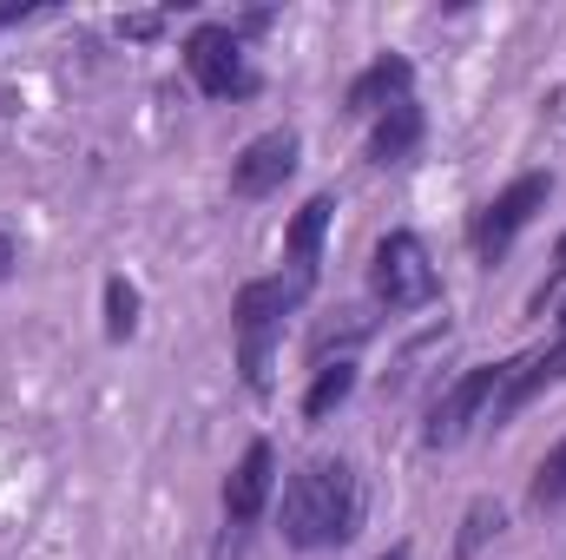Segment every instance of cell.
I'll list each match as a JSON object with an SVG mask.
<instances>
[{
	"label": "cell",
	"instance_id": "5b68a950",
	"mask_svg": "<svg viewBox=\"0 0 566 560\" xmlns=\"http://www.w3.org/2000/svg\"><path fill=\"white\" fill-rule=\"evenodd\" d=\"M185 66H191V80H198V93H211V100H244V93H258V73L244 66V46H238L231 27H198V33L185 40Z\"/></svg>",
	"mask_w": 566,
	"mask_h": 560
},
{
	"label": "cell",
	"instance_id": "52a82bcc",
	"mask_svg": "<svg viewBox=\"0 0 566 560\" xmlns=\"http://www.w3.org/2000/svg\"><path fill=\"white\" fill-rule=\"evenodd\" d=\"M290 172H296V133H258L231 158V191L238 198H264V191H277Z\"/></svg>",
	"mask_w": 566,
	"mask_h": 560
},
{
	"label": "cell",
	"instance_id": "30bf717a",
	"mask_svg": "<svg viewBox=\"0 0 566 560\" xmlns=\"http://www.w3.org/2000/svg\"><path fill=\"white\" fill-rule=\"evenodd\" d=\"M329 211H336V198H329V191H316V198H303V211H296V218H290V231H283V258H290V278H296V283H316V258H323Z\"/></svg>",
	"mask_w": 566,
	"mask_h": 560
},
{
	"label": "cell",
	"instance_id": "ac0fdd59",
	"mask_svg": "<svg viewBox=\"0 0 566 560\" xmlns=\"http://www.w3.org/2000/svg\"><path fill=\"white\" fill-rule=\"evenodd\" d=\"M7 271H13V238L0 231V278H7Z\"/></svg>",
	"mask_w": 566,
	"mask_h": 560
},
{
	"label": "cell",
	"instance_id": "3957f363",
	"mask_svg": "<svg viewBox=\"0 0 566 560\" xmlns=\"http://www.w3.org/2000/svg\"><path fill=\"white\" fill-rule=\"evenodd\" d=\"M369 283H376V297H382L389 310H422V303H434V290H441L416 231H389V238L376 245Z\"/></svg>",
	"mask_w": 566,
	"mask_h": 560
},
{
	"label": "cell",
	"instance_id": "9c48e42d",
	"mask_svg": "<svg viewBox=\"0 0 566 560\" xmlns=\"http://www.w3.org/2000/svg\"><path fill=\"white\" fill-rule=\"evenodd\" d=\"M554 383H566V336L547 343V350H534V356H521V363L507 370V383H501V396H494V422H514L541 390H554Z\"/></svg>",
	"mask_w": 566,
	"mask_h": 560
},
{
	"label": "cell",
	"instance_id": "7c38bea8",
	"mask_svg": "<svg viewBox=\"0 0 566 560\" xmlns=\"http://www.w3.org/2000/svg\"><path fill=\"white\" fill-rule=\"evenodd\" d=\"M416 145H422V106H416V100H402V106H389V113L376 120L369 158H376V165H402Z\"/></svg>",
	"mask_w": 566,
	"mask_h": 560
},
{
	"label": "cell",
	"instance_id": "6da1fadb",
	"mask_svg": "<svg viewBox=\"0 0 566 560\" xmlns=\"http://www.w3.org/2000/svg\"><path fill=\"white\" fill-rule=\"evenodd\" d=\"M283 541L296 554H323V548H343L363 521V488H356V468L336 462V455H316L303 462L290 481H283Z\"/></svg>",
	"mask_w": 566,
	"mask_h": 560
},
{
	"label": "cell",
	"instance_id": "2e32d148",
	"mask_svg": "<svg viewBox=\"0 0 566 560\" xmlns=\"http://www.w3.org/2000/svg\"><path fill=\"white\" fill-rule=\"evenodd\" d=\"M527 495H534V508H547V501H566V435L554 442V448H547V462L534 468V488H527Z\"/></svg>",
	"mask_w": 566,
	"mask_h": 560
},
{
	"label": "cell",
	"instance_id": "5bb4252c",
	"mask_svg": "<svg viewBox=\"0 0 566 560\" xmlns=\"http://www.w3.org/2000/svg\"><path fill=\"white\" fill-rule=\"evenodd\" d=\"M133 330H139V290H133L126 278H113V283H106V336H113V343H126Z\"/></svg>",
	"mask_w": 566,
	"mask_h": 560
},
{
	"label": "cell",
	"instance_id": "277c9868",
	"mask_svg": "<svg viewBox=\"0 0 566 560\" xmlns=\"http://www.w3.org/2000/svg\"><path fill=\"white\" fill-rule=\"evenodd\" d=\"M507 370H514V363H474V370H468V376H461V383H454V390L434 403V409H428V428H422L428 448H454V442H461L474 422L488 416V403L501 396Z\"/></svg>",
	"mask_w": 566,
	"mask_h": 560
},
{
	"label": "cell",
	"instance_id": "ba28073f",
	"mask_svg": "<svg viewBox=\"0 0 566 560\" xmlns=\"http://www.w3.org/2000/svg\"><path fill=\"white\" fill-rule=\"evenodd\" d=\"M271 481H277V455H271V442H251L244 462L224 481V521L231 528H251L264 515V501H271Z\"/></svg>",
	"mask_w": 566,
	"mask_h": 560
},
{
	"label": "cell",
	"instance_id": "e0dca14e",
	"mask_svg": "<svg viewBox=\"0 0 566 560\" xmlns=\"http://www.w3.org/2000/svg\"><path fill=\"white\" fill-rule=\"evenodd\" d=\"M126 33H133V40H145V33H158V13H139V20H126Z\"/></svg>",
	"mask_w": 566,
	"mask_h": 560
},
{
	"label": "cell",
	"instance_id": "ffe728a7",
	"mask_svg": "<svg viewBox=\"0 0 566 560\" xmlns=\"http://www.w3.org/2000/svg\"><path fill=\"white\" fill-rule=\"evenodd\" d=\"M560 323H566V303H560Z\"/></svg>",
	"mask_w": 566,
	"mask_h": 560
},
{
	"label": "cell",
	"instance_id": "8992f818",
	"mask_svg": "<svg viewBox=\"0 0 566 560\" xmlns=\"http://www.w3.org/2000/svg\"><path fill=\"white\" fill-rule=\"evenodd\" d=\"M547 191H554V178H547V172H521V178H514V185H507V191H501L481 218H474V251L494 265V258H501V251L527 231V218L547 205Z\"/></svg>",
	"mask_w": 566,
	"mask_h": 560
},
{
	"label": "cell",
	"instance_id": "8fae6325",
	"mask_svg": "<svg viewBox=\"0 0 566 560\" xmlns=\"http://www.w3.org/2000/svg\"><path fill=\"white\" fill-rule=\"evenodd\" d=\"M409 80H416V66L402 53H382L369 73L349 80V113H389V106H402L409 100Z\"/></svg>",
	"mask_w": 566,
	"mask_h": 560
},
{
	"label": "cell",
	"instance_id": "4fadbf2b",
	"mask_svg": "<svg viewBox=\"0 0 566 560\" xmlns=\"http://www.w3.org/2000/svg\"><path fill=\"white\" fill-rule=\"evenodd\" d=\"M349 390H356V363H349V356H343V363H323V370H316V383H310V396H303V416L323 422L343 396H349Z\"/></svg>",
	"mask_w": 566,
	"mask_h": 560
},
{
	"label": "cell",
	"instance_id": "7a4b0ae2",
	"mask_svg": "<svg viewBox=\"0 0 566 560\" xmlns=\"http://www.w3.org/2000/svg\"><path fill=\"white\" fill-rule=\"evenodd\" d=\"M310 297V283L296 278H251L231 303V330H238V356H244V383L264 390L271 383V336L283 330V317Z\"/></svg>",
	"mask_w": 566,
	"mask_h": 560
},
{
	"label": "cell",
	"instance_id": "9a60e30c",
	"mask_svg": "<svg viewBox=\"0 0 566 560\" xmlns=\"http://www.w3.org/2000/svg\"><path fill=\"white\" fill-rule=\"evenodd\" d=\"M488 535H501V501H474V508L461 515L454 554H461V560H474V554H481V541H488Z\"/></svg>",
	"mask_w": 566,
	"mask_h": 560
},
{
	"label": "cell",
	"instance_id": "d6986e66",
	"mask_svg": "<svg viewBox=\"0 0 566 560\" xmlns=\"http://www.w3.org/2000/svg\"><path fill=\"white\" fill-rule=\"evenodd\" d=\"M382 560H409V541H396V548H389Z\"/></svg>",
	"mask_w": 566,
	"mask_h": 560
}]
</instances>
